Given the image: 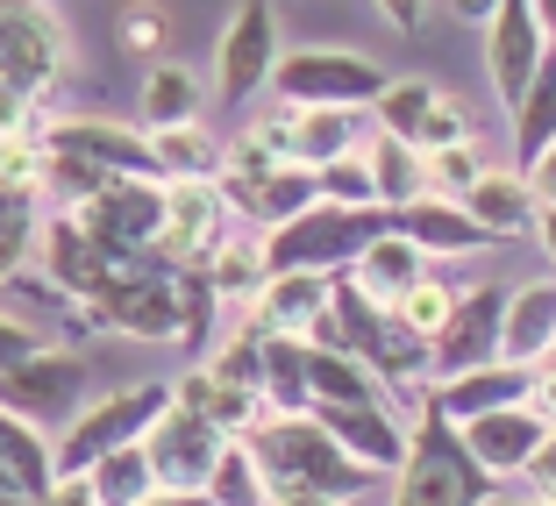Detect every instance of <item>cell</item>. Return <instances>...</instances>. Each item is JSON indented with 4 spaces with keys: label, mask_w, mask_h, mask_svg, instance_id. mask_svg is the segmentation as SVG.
<instances>
[{
    "label": "cell",
    "mask_w": 556,
    "mask_h": 506,
    "mask_svg": "<svg viewBox=\"0 0 556 506\" xmlns=\"http://www.w3.org/2000/svg\"><path fill=\"white\" fill-rule=\"evenodd\" d=\"M314 414L328 421V435L343 442L357 464H371V471L393 478L400 457H407V428H400L393 400H307Z\"/></svg>",
    "instance_id": "17"
},
{
    "label": "cell",
    "mask_w": 556,
    "mask_h": 506,
    "mask_svg": "<svg viewBox=\"0 0 556 506\" xmlns=\"http://www.w3.org/2000/svg\"><path fill=\"white\" fill-rule=\"evenodd\" d=\"M521 172H528V186H535V200H556V143H542Z\"/></svg>",
    "instance_id": "45"
},
{
    "label": "cell",
    "mask_w": 556,
    "mask_h": 506,
    "mask_svg": "<svg viewBox=\"0 0 556 506\" xmlns=\"http://www.w3.org/2000/svg\"><path fill=\"white\" fill-rule=\"evenodd\" d=\"M250 450H257V471L271 485V499H357V492L386 485V471L350 457L314 407H293V414L271 407L250 428Z\"/></svg>",
    "instance_id": "1"
},
{
    "label": "cell",
    "mask_w": 556,
    "mask_h": 506,
    "mask_svg": "<svg viewBox=\"0 0 556 506\" xmlns=\"http://www.w3.org/2000/svg\"><path fill=\"white\" fill-rule=\"evenodd\" d=\"M336 293V271H271L264 293H250V307L264 314V328H307Z\"/></svg>",
    "instance_id": "27"
},
{
    "label": "cell",
    "mask_w": 556,
    "mask_h": 506,
    "mask_svg": "<svg viewBox=\"0 0 556 506\" xmlns=\"http://www.w3.org/2000/svg\"><path fill=\"white\" fill-rule=\"evenodd\" d=\"M193 271H207V286L222 293V307H243L250 293H264V278H271V264H264V229L222 236V243H214V257L193 264Z\"/></svg>",
    "instance_id": "28"
},
{
    "label": "cell",
    "mask_w": 556,
    "mask_h": 506,
    "mask_svg": "<svg viewBox=\"0 0 556 506\" xmlns=\"http://www.w3.org/2000/svg\"><path fill=\"white\" fill-rule=\"evenodd\" d=\"M271 65H278V15L271 0H243L214 43V93L229 107H250V100L271 86Z\"/></svg>",
    "instance_id": "11"
},
{
    "label": "cell",
    "mask_w": 556,
    "mask_h": 506,
    "mask_svg": "<svg viewBox=\"0 0 556 506\" xmlns=\"http://www.w3.org/2000/svg\"><path fill=\"white\" fill-rule=\"evenodd\" d=\"M222 442H229V435H222V428H214L200 407H186V400H164L157 421L143 428L150 471H157V499H200L214 457H222Z\"/></svg>",
    "instance_id": "8"
},
{
    "label": "cell",
    "mask_w": 556,
    "mask_h": 506,
    "mask_svg": "<svg viewBox=\"0 0 556 506\" xmlns=\"http://www.w3.org/2000/svg\"><path fill=\"white\" fill-rule=\"evenodd\" d=\"M200 107V79L186 65H172V58H157L143 79V129H157V122H186Z\"/></svg>",
    "instance_id": "34"
},
{
    "label": "cell",
    "mask_w": 556,
    "mask_h": 506,
    "mask_svg": "<svg viewBox=\"0 0 556 506\" xmlns=\"http://www.w3.org/2000/svg\"><path fill=\"white\" fill-rule=\"evenodd\" d=\"M393 492L407 506H471V499H500V478L471 457V442L435 400H414V428H407V457L393 471Z\"/></svg>",
    "instance_id": "2"
},
{
    "label": "cell",
    "mask_w": 556,
    "mask_h": 506,
    "mask_svg": "<svg viewBox=\"0 0 556 506\" xmlns=\"http://www.w3.org/2000/svg\"><path fill=\"white\" fill-rule=\"evenodd\" d=\"M521 485L535 492V499H556V421H549V435L535 442V457H528V471H521Z\"/></svg>",
    "instance_id": "43"
},
{
    "label": "cell",
    "mask_w": 556,
    "mask_h": 506,
    "mask_svg": "<svg viewBox=\"0 0 556 506\" xmlns=\"http://www.w3.org/2000/svg\"><path fill=\"white\" fill-rule=\"evenodd\" d=\"M428 100H435V79H386V93L371 100V122L414 143V129H421V115H428Z\"/></svg>",
    "instance_id": "36"
},
{
    "label": "cell",
    "mask_w": 556,
    "mask_h": 506,
    "mask_svg": "<svg viewBox=\"0 0 556 506\" xmlns=\"http://www.w3.org/2000/svg\"><path fill=\"white\" fill-rule=\"evenodd\" d=\"M86 478H93V499L100 506H150V499H157V471H150L143 435L122 442V450H108Z\"/></svg>",
    "instance_id": "31"
},
{
    "label": "cell",
    "mask_w": 556,
    "mask_h": 506,
    "mask_svg": "<svg viewBox=\"0 0 556 506\" xmlns=\"http://www.w3.org/2000/svg\"><path fill=\"white\" fill-rule=\"evenodd\" d=\"M0 464H8V478L22 485V499H50L58 450H50L43 421H29V414H15V407H0Z\"/></svg>",
    "instance_id": "24"
},
{
    "label": "cell",
    "mask_w": 556,
    "mask_h": 506,
    "mask_svg": "<svg viewBox=\"0 0 556 506\" xmlns=\"http://www.w3.org/2000/svg\"><path fill=\"white\" fill-rule=\"evenodd\" d=\"M528 236L542 243V257H549V271H556V200H535V222H528Z\"/></svg>",
    "instance_id": "46"
},
{
    "label": "cell",
    "mask_w": 556,
    "mask_h": 506,
    "mask_svg": "<svg viewBox=\"0 0 556 506\" xmlns=\"http://www.w3.org/2000/svg\"><path fill=\"white\" fill-rule=\"evenodd\" d=\"M556 350V271L528 278V286H507V321H500V357L535 364Z\"/></svg>",
    "instance_id": "20"
},
{
    "label": "cell",
    "mask_w": 556,
    "mask_h": 506,
    "mask_svg": "<svg viewBox=\"0 0 556 506\" xmlns=\"http://www.w3.org/2000/svg\"><path fill=\"white\" fill-rule=\"evenodd\" d=\"M492 8H500V0H450V15H457V22H492Z\"/></svg>",
    "instance_id": "48"
},
{
    "label": "cell",
    "mask_w": 556,
    "mask_h": 506,
    "mask_svg": "<svg viewBox=\"0 0 556 506\" xmlns=\"http://www.w3.org/2000/svg\"><path fill=\"white\" fill-rule=\"evenodd\" d=\"M528 407H542L556 421V350L549 357H535V378H528Z\"/></svg>",
    "instance_id": "44"
},
{
    "label": "cell",
    "mask_w": 556,
    "mask_h": 506,
    "mask_svg": "<svg viewBox=\"0 0 556 506\" xmlns=\"http://www.w3.org/2000/svg\"><path fill=\"white\" fill-rule=\"evenodd\" d=\"M364 164H371V186L386 207H400V200L428 193V164H421V143H407V136L378 129L371 143H364Z\"/></svg>",
    "instance_id": "30"
},
{
    "label": "cell",
    "mask_w": 556,
    "mask_h": 506,
    "mask_svg": "<svg viewBox=\"0 0 556 506\" xmlns=\"http://www.w3.org/2000/svg\"><path fill=\"white\" fill-rule=\"evenodd\" d=\"M264 400L278 414H293L314 400V378H307V336L300 328H264Z\"/></svg>",
    "instance_id": "29"
},
{
    "label": "cell",
    "mask_w": 556,
    "mask_h": 506,
    "mask_svg": "<svg viewBox=\"0 0 556 506\" xmlns=\"http://www.w3.org/2000/svg\"><path fill=\"white\" fill-rule=\"evenodd\" d=\"M222 236H229L222 179H164V222H157V250L164 257L172 264H207Z\"/></svg>",
    "instance_id": "13"
},
{
    "label": "cell",
    "mask_w": 556,
    "mask_h": 506,
    "mask_svg": "<svg viewBox=\"0 0 556 506\" xmlns=\"http://www.w3.org/2000/svg\"><path fill=\"white\" fill-rule=\"evenodd\" d=\"M200 499H214V506H257V499H271V485H264V471H257V450H250V435H229V442H222V457H214Z\"/></svg>",
    "instance_id": "33"
},
{
    "label": "cell",
    "mask_w": 556,
    "mask_h": 506,
    "mask_svg": "<svg viewBox=\"0 0 556 506\" xmlns=\"http://www.w3.org/2000/svg\"><path fill=\"white\" fill-rule=\"evenodd\" d=\"M421 164H428V193H464V186H471L478 172H485V157H478V136L421 150Z\"/></svg>",
    "instance_id": "39"
},
{
    "label": "cell",
    "mask_w": 556,
    "mask_h": 506,
    "mask_svg": "<svg viewBox=\"0 0 556 506\" xmlns=\"http://www.w3.org/2000/svg\"><path fill=\"white\" fill-rule=\"evenodd\" d=\"M535 8H542V22H549V36H556V0H535Z\"/></svg>",
    "instance_id": "49"
},
{
    "label": "cell",
    "mask_w": 556,
    "mask_h": 506,
    "mask_svg": "<svg viewBox=\"0 0 556 506\" xmlns=\"http://www.w3.org/2000/svg\"><path fill=\"white\" fill-rule=\"evenodd\" d=\"M164 400H172L164 378H150V385H122V392H108V400H86V407L65 421V435L50 442V450H58V471H93L108 450L136 442L150 421H157Z\"/></svg>",
    "instance_id": "6"
},
{
    "label": "cell",
    "mask_w": 556,
    "mask_h": 506,
    "mask_svg": "<svg viewBox=\"0 0 556 506\" xmlns=\"http://www.w3.org/2000/svg\"><path fill=\"white\" fill-rule=\"evenodd\" d=\"M72 222H79L93 243L122 250V257H143L157 250V222H164V179L150 172H115L108 186H93L86 200H72Z\"/></svg>",
    "instance_id": "7"
},
{
    "label": "cell",
    "mask_w": 556,
    "mask_h": 506,
    "mask_svg": "<svg viewBox=\"0 0 556 506\" xmlns=\"http://www.w3.org/2000/svg\"><path fill=\"white\" fill-rule=\"evenodd\" d=\"M86 385H93V371H86L79 350L43 343V350H29L22 364L0 371V407L29 414V421H50V414H65V421H72V414L86 407Z\"/></svg>",
    "instance_id": "10"
},
{
    "label": "cell",
    "mask_w": 556,
    "mask_h": 506,
    "mask_svg": "<svg viewBox=\"0 0 556 506\" xmlns=\"http://www.w3.org/2000/svg\"><path fill=\"white\" fill-rule=\"evenodd\" d=\"M286 150H293L300 164L357 150V107H293V115H286Z\"/></svg>",
    "instance_id": "32"
},
{
    "label": "cell",
    "mask_w": 556,
    "mask_h": 506,
    "mask_svg": "<svg viewBox=\"0 0 556 506\" xmlns=\"http://www.w3.org/2000/svg\"><path fill=\"white\" fill-rule=\"evenodd\" d=\"M464 136H471V107H464L457 93H442V86H435V100H428V115H421V129H414V143L435 150V143H464Z\"/></svg>",
    "instance_id": "40"
},
{
    "label": "cell",
    "mask_w": 556,
    "mask_h": 506,
    "mask_svg": "<svg viewBox=\"0 0 556 506\" xmlns=\"http://www.w3.org/2000/svg\"><path fill=\"white\" fill-rule=\"evenodd\" d=\"M500 321H507V286H464L450 321L428 336V378L471 371V364L500 357Z\"/></svg>",
    "instance_id": "12"
},
{
    "label": "cell",
    "mask_w": 556,
    "mask_h": 506,
    "mask_svg": "<svg viewBox=\"0 0 556 506\" xmlns=\"http://www.w3.org/2000/svg\"><path fill=\"white\" fill-rule=\"evenodd\" d=\"M386 222H393V207H386V200H371V207L307 200L293 222L264 229V264H271V271H350V257H357V250L371 243Z\"/></svg>",
    "instance_id": "3"
},
{
    "label": "cell",
    "mask_w": 556,
    "mask_h": 506,
    "mask_svg": "<svg viewBox=\"0 0 556 506\" xmlns=\"http://www.w3.org/2000/svg\"><path fill=\"white\" fill-rule=\"evenodd\" d=\"M43 343H50V336H43L36 321H22V314L0 307V371H8V364H22L29 350H43Z\"/></svg>",
    "instance_id": "41"
},
{
    "label": "cell",
    "mask_w": 556,
    "mask_h": 506,
    "mask_svg": "<svg viewBox=\"0 0 556 506\" xmlns=\"http://www.w3.org/2000/svg\"><path fill=\"white\" fill-rule=\"evenodd\" d=\"M450 307H457V286H450V278H435V264H428L414 286H400V293H393V314L407 328H421V336H435V328L450 321Z\"/></svg>",
    "instance_id": "35"
},
{
    "label": "cell",
    "mask_w": 556,
    "mask_h": 506,
    "mask_svg": "<svg viewBox=\"0 0 556 506\" xmlns=\"http://www.w3.org/2000/svg\"><path fill=\"white\" fill-rule=\"evenodd\" d=\"M457 428H464V442H471V457L485 464L500 485H521L535 442L549 435V414L528 407V400H507V407H485V414H471V421H457Z\"/></svg>",
    "instance_id": "15"
},
{
    "label": "cell",
    "mask_w": 556,
    "mask_h": 506,
    "mask_svg": "<svg viewBox=\"0 0 556 506\" xmlns=\"http://www.w3.org/2000/svg\"><path fill=\"white\" fill-rule=\"evenodd\" d=\"M172 400H186V407H200L222 435H250V428L271 414V400L250 385H229V378H214L207 364H193L186 378H172Z\"/></svg>",
    "instance_id": "23"
},
{
    "label": "cell",
    "mask_w": 556,
    "mask_h": 506,
    "mask_svg": "<svg viewBox=\"0 0 556 506\" xmlns=\"http://www.w3.org/2000/svg\"><path fill=\"white\" fill-rule=\"evenodd\" d=\"M271 86L286 107H371L378 93H386V65H371L364 50H278L271 65Z\"/></svg>",
    "instance_id": "5"
},
{
    "label": "cell",
    "mask_w": 556,
    "mask_h": 506,
    "mask_svg": "<svg viewBox=\"0 0 556 506\" xmlns=\"http://www.w3.org/2000/svg\"><path fill=\"white\" fill-rule=\"evenodd\" d=\"M378 15L393 22V29H421V15H428V0H378Z\"/></svg>",
    "instance_id": "47"
},
{
    "label": "cell",
    "mask_w": 556,
    "mask_h": 506,
    "mask_svg": "<svg viewBox=\"0 0 556 506\" xmlns=\"http://www.w3.org/2000/svg\"><path fill=\"white\" fill-rule=\"evenodd\" d=\"M428 264H435V257H428V250L414 243V236L400 229V222H386V229H378L371 243H364L357 257H350V278H357L364 293H378L386 307H393V293H400V286H414V278H421Z\"/></svg>",
    "instance_id": "22"
},
{
    "label": "cell",
    "mask_w": 556,
    "mask_h": 506,
    "mask_svg": "<svg viewBox=\"0 0 556 506\" xmlns=\"http://www.w3.org/2000/svg\"><path fill=\"white\" fill-rule=\"evenodd\" d=\"M122 43H129V50H143V58L164 43V0H136V8H129V22H122Z\"/></svg>",
    "instance_id": "42"
},
{
    "label": "cell",
    "mask_w": 556,
    "mask_h": 506,
    "mask_svg": "<svg viewBox=\"0 0 556 506\" xmlns=\"http://www.w3.org/2000/svg\"><path fill=\"white\" fill-rule=\"evenodd\" d=\"M150 150H157V179H214L222 172V136L207 129V122H157L150 129Z\"/></svg>",
    "instance_id": "25"
},
{
    "label": "cell",
    "mask_w": 556,
    "mask_h": 506,
    "mask_svg": "<svg viewBox=\"0 0 556 506\" xmlns=\"http://www.w3.org/2000/svg\"><path fill=\"white\" fill-rule=\"evenodd\" d=\"M214 179H222V200H229V214H236V222H250V229H278V222H293L307 200H321L314 164H300V157L222 164Z\"/></svg>",
    "instance_id": "9"
},
{
    "label": "cell",
    "mask_w": 556,
    "mask_h": 506,
    "mask_svg": "<svg viewBox=\"0 0 556 506\" xmlns=\"http://www.w3.org/2000/svg\"><path fill=\"white\" fill-rule=\"evenodd\" d=\"M549 58V22L535 0H500L485 22V79L500 100H514L528 86V72Z\"/></svg>",
    "instance_id": "14"
},
{
    "label": "cell",
    "mask_w": 556,
    "mask_h": 506,
    "mask_svg": "<svg viewBox=\"0 0 556 506\" xmlns=\"http://www.w3.org/2000/svg\"><path fill=\"white\" fill-rule=\"evenodd\" d=\"M72 72V36L50 0H0V86L43 107V93Z\"/></svg>",
    "instance_id": "4"
},
{
    "label": "cell",
    "mask_w": 556,
    "mask_h": 506,
    "mask_svg": "<svg viewBox=\"0 0 556 506\" xmlns=\"http://www.w3.org/2000/svg\"><path fill=\"white\" fill-rule=\"evenodd\" d=\"M43 243V214H36V200H15V207H0V286L29 264V250Z\"/></svg>",
    "instance_id": "38"
},
{
    "label": "cell",
    "mask_w": 556,
    "mask_h": 506,
    "mask_svg": "<svg viewBox=\"0 0 556 506\" xmlns=\"http://www.w3.org/2000/svg\"><path fill=\"white\" fill-rule=\"evenodd\" d=\"M393 222H400V229H407V236H414V243H421L435 264L485 257V250L500 243V236H492V229L478 222L471 207H464L457 193H414V200H400V207H393Z\"/></svg>",
    "instance_id": "16"
},
{
    "label": "cell",
    "mask_w": 556,
    "mask_h": 506,
    "mask_svg": "<svg viewBox=\"0 0 556 506\" xmlns=\"http://www.w3.org/2000/svg\"><path fill=\"white\" fill-rule=\"evenodd\" d=\"M507 115H514V164H528L542 143H556V36H549V58L507 100Z\"/></svg>",
    "instance_id": "26"
},
{
    "label": "cell",
    "mask_w": 556,
    "mask_h": 506,
    "mask_svg": "<svg viewBox=\"0 0 556 506\" xmlns=\"http://www.w3.org/2000/svg\"><path fill=\"white\" fill-rule=\"evenodd\" d=\"M528 378H535V364H514V357H492V364H471V371H450L428 385V400H435L450 421H471V414L485 407H507V400H528Z\"/></svg>",
    "instance_id": "19"
},
{
    "label": "cell",
    "mask_w": 556,
    "mask_h": 506,
    "mask_svg": "<svg viewBox=\"0 0 556 506\" xmlns=\"http://www.w3.org/2000/svg\"><path fill=\"white\" fill-rule=\"evenodd\" d=\"M50 150H72V157H93L108 172H150L157 179V150H150L143 122H108V115H58L43 122Z\"/></svg>",
    "instance_id": "18"
},
{
    "label": "cell",
    "mask_w": 556,
    "mask_h": 506,
    "mask_svg": "<svg viewBox=\"0 0 556 506\" xmlns=\"http://www.w3.org/2000/svg\"><path fill=\"white\" fill-rule=\"evenodd\" d=\"M457 200L485 222L492 236H500V243H507V236H528V222H535V186H528L521 164H485Z\"/></svg>",
    "instance_id": "21"
},
{
    "label": "cell",
    "mask_w": 556,
    "mask_h": 506,
    "mask_svg": "<svg viewBox=\"0 0 556 506\" xmlns=\"http://www.w3.org/2000/svg\"><path fill=\"white\" fill-rule=\"evenodd\" d=\"M314 179H321V200H343V207H371V200H378L364 150H336V157H321V164H314Z\"/></svg>",
    "instance_id": "37"
}]
</instances>
